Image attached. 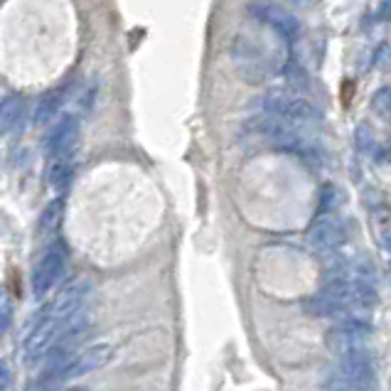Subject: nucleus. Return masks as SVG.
<instances>
[{"instance_id": "obj_1", "label": "nucleus", "mask_w": 391, "mask_h": 391, "mask_svg": "<svg viewBox=\"0 0 391 391\" xmlns=\"http://www.w3.org/2000/svg\"><path fill=\"white\" fill-rule=\"evenodd\" d=\"M261 106H264L266 113L271 116L286 118V121L293 123H317L320 121V111H317L315 104H310L303 96L293 94V91H266L264 99H261Z\"/></svg>"}, {"instance_id": "obj_2", "label": "nucleus", "mask_w": 391, "mask_h": 391, "mask_svg": "<svg viewBox=\"0 0 391 391\" xmlns=\"http://www.w3.org/2000/svg\"><path fill=\"white\" fill-rule=\"evenodd\" d=\"M246 10H249V15L256 23L274 30V33L279 35L281 40H286V42H293L303 30L300 20L293 13H288L283 5L274 3V0H249V3H246Z\"/></svg>"}, {"instance_id": "obj_3", "label": "nucleus", "mask_w": 391, "mask_h": 391, "mask_svg": "<svg viewBox=\"0 0 391 391\" xmlns=\"http://www.w3.org/2000/svg\"><path fill=\"white\" fill-rule=\"evenodd\" d=\"M303 123H293L286 121V118L271 116V113H264L254 121V131H259L264 138H269L271 143L281 148H291V151H300L305 148V136L300 133Z\"/></svg>"}, {"instance_id": "obj_4", "label": "nucleus", "mask_w": 391, "mask_h": 391, "mask_svg": "<svg viewBox=\"0 0 391 391\" xmlns=\"http://www.w3.org/2000/svg\"><path fill=\"white\" fill-rule=\"evenodd\" d=\"M64 332V320H54V317L45 315L40 320V325L30 332V337L23 344V362L28 367H35L40 359H45L49 354V349L54 347L57 337Z\"/></svg>"}, {"instance_id": "obj_5", "label": "nucleus", "mask_w": 391, "mask_h": 391, "mask_svg": "<svg viewBox=\"0 0 391 391\" xmlns=\"http://www.w3.org/2000/svg\"><path fill=\"white\" fill-rule=\"evenodd\" d=\"M339 374H342L344 384H349L354 391H374L377 389V374H374V364L364 349L349 352L339 357Z\"/></svg>"}, {"instance_id": "obj_6", "label": "nucleus", "mask_w": 391, "mask_h": 391, "mask_svg": "<svg viewBox=\"0 0 391 391\" xmlns=\"http://www.w3.org/2000/svg\"><path fill=\"white\" fill-rule=\"evenodd\" d=\"M64 244L57 241L45 251V256L37 261V266L33 269V293L37 298H42L45 293H49L57 286V281L62 279V271H64Z\"/></svg>"}, {"instance_id": "obj_7", "label": "nucleus", "mask_w": 391, "mask_h": 391, "mask_svg": "<svg viewBox=\"0 0 391 391\" xmlns=\"http://www.w3.org/2000/svg\"><path fill=\"white\" fill-rule=\"evenodd\" d=\"M372 337V325L362 320H347V322H339V325L332 327L330 332L325 335V344L330 352L335 354H349V352H357V349H364L362 344Z\"/></svg>"}, {"instance_id": "obj_8", "label": "nucleus", "mask_w": 391, "mask_h": 391, "mask_svg": "<svg viewBox=\"0 0 391 391\" xmlns=\"http://www.w3.org/2000/svg\"><path fill=\"white\" fill-rule=\"evenodd\" d=\"M76 138H79V118L74 113H64L57 118V123L49 128L47 138H45V151L49 158H64L66 153L74 148Z\"/></svg>"}, {"instance_id": "obj_9", "label": "nucleus", "mask_w": 391, "mask_h": 391, "mask_svg": "<svg viewBox=\"0 0 391 391\" xmlns=\"http://www.w3.org/2000/svg\"><path fill=\"white\" fill-rule=\"evenodd\" d=\"M111 357H113L111 344H94V347H89L86 352H81L79 357H74L69 364H66L64 372H62V382L84 377V374H89V372H94V369L109 364Z\"/></svg>"}, {"instance_id": "obj_10", "label": "nucleus", "mask_w": 391, "mask_h": 391, "mask_svg": "<svg viewBox=\"0 0 391 391\" xmlns=\"http://www.w3.org/2000/svg\"><path fill=\"white\" fill-rule=\"evenodd\" d=\"M89 293V283L86 281H71L69 286H64L59 293L54 296V300L47 305V317H54V320H66L71 317L76 310H79L81 300Z\"/></svg>"}, {"instance_id": "obj_11", "label": "nucleus", "mask_w": 391, "mask_h": 391, "mask_svg": "<svg viewBox=\"0 0 391 391\" xmlns=\"http://www.w3.org/2000/svg\"><path fill=\"white\" fill-rule=\"evenodd\" d=\"M234 62H236V69L241 71V76L249 81H261L266 76V71H269V66H266L264 62V54L259 52V47H256L251 40H236L234 45Z\"/></svg>"}, {"instance_id": "obj_12", "label": "nucleus", "mask_w": 391, "mask_h": 391, "mask_svg": "<svg viewBox=\"0 0 391 391\" xmlns=\"http://www.w3.org/2000/svg\"><path fill=\"white\" fill-rule=\"evenodd\" d=\"M308 241L315 246L317 251H332L337 249L339 244L344 241V224L337 222V219L327 217V219H320L315 226L310 229L308 234Z\"/></svg>"}, {"instance_id": "obj_13", "label": "nucleus", "mask_w": 391, "mask_h": 391, "mask_svg": "<svg viewBox=\"0 0 391 391\" xmlns=\"http://www.w3.org/2000/svg\"><path fill=\"white\" fill-rule=\"evenodd\" d=\"M62 104H64V89H52L45 96H40L37 106H35L33 121L35 126H45V123H52L57 118V113L62 111Z\"/></svg>"}, {"instance_id": "obj_14", "label": "nucleus", "mask_w": 391, "mask_h": 391, "mask_svg": "<svg viewBox=\"0 0 391 391\" xmlns=\"http://www.w3.org/2000/svg\"><path fill=\"white\" fill-rule=\"evenodd\" d=\"M305 313H310V315H315V317H337V315H342V313H347V308L339 305L332 298H327L325 293H320V296L310 298V300L305 303Z\"/></svg>"}, {"instance_id": "obj_15", "label": "nucleus", "mask_w": 391, "mask_h": 391, "mask_svg": "<svg viewBox=\"0 0 391 391\" xmlns=\"http://www.w3.org/2000/svg\"><path fill=\"white\" fill-rule=\"evenodd\" d=\"M20 116H23V99L20 96H5L0 101V133L13 131L20 123Z\"/></svg>"}, {"instance_id": "obj_16", "label": "nucleus", "mask_w": 391, "mask_h": 391, "mask_svg": "<svg viewBox=\"0 0 391 391\" xmlns=\"http://www.w3.org/2000/svg\"><path fill=\"white\" fill-rule=\"evenodd\" d=\"M342 202H344V194H342V189H339L337 185H332V182L322 185L320 197H317V214H320V217L332 214Z\"/></svg>"}, {"instance_id": "obj_17", "label": "nucleus", "mask_w": 391, "mask_h": 391, "mask_svg": "<svg viewBox=\"0 0 391 391\" xmlns=\"http://www.w3.org/2000/svg\"><path fill=\"white\" fill-rule=\"evenodd\" d=\"M62 217H64V199H52V202L45 207L42 217H40V229L52 234V231L59 229Z\"/></svg>"}, {"instance_id": "obj_18", "label": "nucleus", "mask_w": 391, "mask_h": 391, "mask_svg": "<svg viewBox=\"0 0 391 391\" xmlns=\"http://www.w3.org/2000/svg\"><path fill=\"white\" fill-rule=\"evenodd\" d=\"M47 182L52 189H66V185L71 182V165L64 161V158H57V161L49 165V173H47Z\"/></svg>"}, {"instance_id": "obj_19", "label": "nucleus", "mask_w": 391, "mask_h": 391, "mask_svg": "<svg viewBox=\"0 0 391 391\" xmlns=\"http://www.w3.org/2000/svg\"><path fill=\"white\" fill-rule=\"evenodd\" d=\"M372 111L382 118H391V86H382L372 96Z\"/></svg>"}, {"instance_id": "obj_20", "label": "nucleus", "mask_w": 391, "mask_h": 391, "mask_svg": "<svg viewBox=\"0 0 391 391\" xmlns=\"http://www.w3.org/2000/svg\"><path fill=\"white\" fill-rule=\"evenodd\" d=\"M354 143H357L359 153H372L377 141H374V131L367 126V123H359L357 131H354Z\"/></svg>"}, {"instance_id": "obj_21", "label": "nucleus", "mask_w": 391, "mask_h": 391, "mask_svg": "<svg viewBox=\"0 0 391 391\" xmlns=\"http://www.w3.org/2000/svg\"><path fill=\"white\" fill-rule=\"evenodd\" d=\"M57 379H49V377H40L37 382H33L25 391H57Z\"/></svg>"}, {"instance_id": "obj_22", "label": "nucleus", "mask_w": 391, "mask_h": 391, "mask_svg": "<svg viewBox=\"0 0 391 391\" xmlns=\"http://www.w3.org/2000/svg\"><path fill=\"white\" fill-rule=\"evenodd\" d=\"M10 382H13V372H10L8 362H0V391H8Z\"/></svg>"}, {"instance_id": "obj_23", "label": "nucleus", "mask_w": 391, "mask_h": 391, "mask_svg": "<svg viewBox=\"0 0 391 391\" xmlns=\"http://www.w3.org/2000/svg\"><path fill=\"white\" fill-rule=\"evenodd\" d=\"M322 391H354L352 387H349V384H344V382H327L325 387H322Z\"/></svg>"}, {"instance_id": "obj_24", "label": "nucleus", "mask_w": 391, "mask_h": 391, "mask_svg": "<svg viewBox=\"0 0 391 391\" xmlns=\"http://www.w3.org/2000/svg\"><path fill=\"white\" fill-rule=\"evenodd\" d=\"M379 18L391 20V0H382V8H379Z\"/></svg>"}, {"instance_id": "obj_25", "label": "nucleus", "mask_w": 391, "mask_h": 391, "mask_svg": "<svg viewBox=\"0 0 391 391\" xmlns=\"http://www.w3.org/2000/svg\"><path fill=\"white\" fill-rule=\"evenodd\" d=\"M286 3L296 5V8H310V5H315L317 0H286Z\"/></svg>"}, {"instance_id": "obj_26", "label": "nucleus", "mask_w": 391, "mask_h": 391, "mask_svg": "<svg viewBox=\"0 0 391 391\" xmlns=\"http://www.w3.org/2000/svg\"><path fill=\"white\" fill-rule=\"evenodd\" d=\"M8 325H10L8 315H5V313H0V335H5V332H8Z\"/></svg>"}, {"instance_id": "obj_27", "label": "nucleus", "mask_w": 391, "mask_h": 391, "mask_svg": "<svg viewBox=\"0 0 391 391\" xmlns=\"http://www.w3.org/2000/svg\"><path fill=\"white\" fill-rule=\"evenodd\" d=\"M382 241H384V246H387V249L391 251V229L384 231V234H382Z\"/></svg>"}]
</instances>
